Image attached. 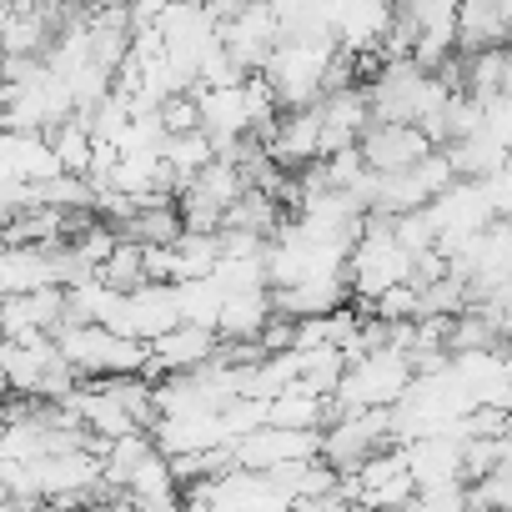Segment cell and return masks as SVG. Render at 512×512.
Wrapping results in <instances>:
<instances>
[{"label":"cell","mask_w":512,"mask_h":512,"mask_svg":"<svg viewBox=\"0 0 512 512\" xmlns=\"http://www.w3.org/2000/svg\"><path fill=\"white\" fill-rule=\"evenodd\" d=\"M412 267H417V256L397 241V221L372 211L362 226V241L352 251V297L372 312L387 292L412 282Z\"/></svg>","instance_id":"1"},{"label":"cell","mask_w":512,"mask_h":512,"mask_svg":"<svg viewBox=\"0 0 512 512\" xmlns=\"http://www.w3.org/2000/svg\"><path fill=\"white\" fill-rule=\"evenodd\" d=\"M181 327V302H176V287H156L146 282L141 292H121L106 332L126 337V342H141V347H156L166 332Z\"/></svg>","instance_id":"2"},{"label":"cell","mask_w":512,"mask_h":512,"mask_svg":"<svg viewBox=\"0 0 512 512\" xmlns=\"http://www.w3.org/2000/svg\"><path fill=\"white\" fill-rule=\"evenodd\" d=\"M402 457H407V472H412L417 492H437V487H462L467 482V437L457 427L407 442Z\"/></svg>","instance_id":"3"},{"label":"cell","mask_w":512,"mask_h":512,"mask_svg":"<svg viewBox=\"0 0 512 512\" xmlns=\"http://www.w3.org/2000/svg\"><path fill=\"white\" fill-rule=\"evenodd\" d=\"M66 166L41 131H6L0 136V186H51L61 181Z\"/></svg>","instance_id":"4"},{"label":"cell","mask_w":512,"mask_h":512,"mask_svg":"<svg viewBox=\"0 0 512 512\" xmlns=\"http://www.w3.org/2000/svg\"><path fill=\"white\" fill-rule=\"evenodd\" d=\"M221 357V337L216 332H206V327H176V332H166L156 347H151V367H146V382H166V377H191V372H201V367H211Z\"/></svg>","instance_id":"5"},{"label":"cell","mask_w":512,"mask_h":512,"mask_svg":"<svg viewBox=\"0 0 512 512\" xmlns=\"http://www.w3.org/2000/svg\"><path fill=\"white\" fill-rule=\"evenodd\" d=\"M432 151H437V146L427 141L422 126H372V131L362 136V156H367V166H372L377 176H402V171L422 166Z\"/></svg>","instance_id":"6"},{"label":"cell","mask_w":512,"mask_h":512,"mask_svg":"<svg viewBox=\"0 0 512 512\" xmlns=\"http://www.w3.org/2000/svg\"><path fill=\"white\" fill-rule=\"evenodd\" d=\"M267 156L282 166V171H307L322 161V106L312 111H287L277 136L267 141Z\"/></svg>","instance_id":"7"},{"label":"cell","mask_w":512,"mask_h":512,"mask_svg":"<svg viewBox=\"0 0 512 512\" xmlns=\"http://www.w3.org/2000/svg\"><path fill=\"white\" fill-rule=\"evenodd\" d=\"M392 26H397V11H392V6H377V0L342 6V16H337V46H342L347 56H357V61H362V56H382Z\"/></svg>","instance_id":"8"},{"label":"cell","mask_w":512,"mask_h":512,"mask_svg":"<svg viewBox=\"0 0 512 512\" xmlns=\"http://www.w3.org/2000/svg\"><path fill=\"white\" fill-rule=\"evenodd\" d=\"M502 46H512L507 6H462L457 11V51L467 61L482 51H502Z\"/></svg>","instance_id":"9"},{"label":"cell","mask_w":512,"mask_h":512,"mask_svg":"<svg viewBox=\"0 0 512 512\" xmlns=\"http://www.w3.org/2000/svg\"><path fill=\"white\" fill-rule=\"evenodd\" d=\"M176 302H181V322L186 327H206V332H216L221 327V312H226V292H221V282L216 277H206V282H181L176 287Z\"/></svg>","instance_id":"10"},{"label":"cell","mask_w":512,"mask_h":512,"mask_svg":"<svg viewBox=\"0 0 512 512\" xmlns=\"http://www.w3.org/2000/svg\"><path fill=\"white\" fill-rule=\"evenodd\" d=\"M126 236H131V241H141V246H176V241L186 236L181 206H176V201H166V206H141V211L131 216Z\"/></svg>","instance_id":"11"},{"label":"cell","mask_w":512,"mask_h":512,"mask_svg":"<svg viewBox=\"0 0 512 512\" xmlns=\"http://www.w3.org/2000/svg\"><path fill=\"white\" fill-rule=\"evenodd\" d=\"M101 282L116 287V292H141V287L151 282V277H146V246L126 236V241L116 246V256L101 267Z\"/></svg>","instance_id":"12"},{"label":"cell","mask_w":512,"mask_h":512,"mask_svg":"<svg viewBox=\"0 0 512 512\" xmlns=\"http://www.w3.org/2000/svg\"><path fill=\"white\" fill-rule=\"evenodd\" d=\"M412 512H472V487H437V492H417Z\"/></svg>","instance_id":"13"},{"label":"cell","mask_w":512,"mask_h":512,"mask_svg":"<svg viewBox=\"0 0 512 512\" xmlns=\"http://www.w3.org/2000/svg\"><path fill=\"white\" fill-rule=\"evenodd\" d=\"M41 512H91V507L86 502H46Z\"/></svg>","instance_id":"14"},{"label":"cell","mask_w":512,"mask_h":512,"mask_svg":"<svg viewBox=\"0 0 512 512\" xmlns=\"http://www.w3.org/2000/svg\"><path fill=\"white\" fill-rule=\"evenodd\" d=\"M377 512H412V507H377Z\"/></svg>","instance_id":"15"}]
</instances>
